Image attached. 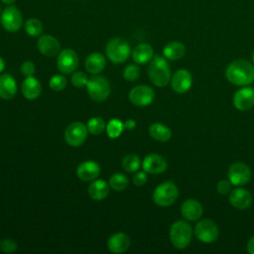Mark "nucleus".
Instances as JSON below:
<instances>
[{"label":"nucleus","mask_w":254,"mask_h":254,"mask_svg":"<svg viewBox=\"0 0 254 254\" xmlns=\"http://www.w3.org/2000/svg\"><path fill=\"white\" fill-rule=\"evenodd\" d=\"M109 192V186L103 180H96L88 187V194L93 200L104 199Z\"/></svg>","instance_id":"obj_26"},{"label":"nucleus","mask_w":254,"mask_h":254,"mask_svg":"<svg viewBox=\"0 0 254 254\" xmlns=\"http://www.w3.org/2000/svg\"><path fill=\"white\" fill-rule=\"evenodd\" d=\"M148 181V176H147V173L144 171V172H137L135 173V175L133 176L132 178V182L135 186L137 187H142L144 186Z\"/></svg>","instance_id":"obj_38"},{"label":"nucleus","mask_w":254,"mask_h":254,"mask_svg":"<svg viewBox=\"0 0 254 254\" xmlns=\"http://www.w3.org/2000/svg\"><path fill=\"white\" fill-rule=\"evenodd\" d=\"M37 47L39 52L46 57H54L60 53V42L51 35H42L38 42Z\"/></svg>","instance_id":"obj_18"},{"label":"nucleus","mask_w":254,"mask_h":254,"mask_svg":"<svg viewBox=\"0 0 254 254\" xmlns=\"http://www.w3.org/2000/svg\"><path fill=\"white\" fill-rule=\"evenodd\" d=\"M87 133V127L82 122H72L65 128L64 140L67 145L71 147H78L84 143Z\"/></svg>","instance_id":"obj_9"},{"label":"nucleus","mask_w":254,"mask_h":254,"mask_svg":"<svg viewBox=\"0 0 254 254\" xmlns=\"http://www.w3.org/2000/svg\"><path fill=\"white\" fill-rule=\"evenodd\" d=\"M4 4H7V5H11V4H13L16 0H1Z\"/></svg>","instance_id":"obj_43"},{"label":"nucleus","mask_w":254,"mask_h":254,"mask_svg":"<svg viewBox=\"0 0 254 254\" xmlns=\"http://www.w3.org/2000/svg\"><path fill=\"white\" fill-rule=\"evenodd\" d=\"M106 64V60L102 54L92 53L85 59V69L91 74H98L101 72Z\"/></svg>","instance_id":"obj_23"},{"label":"nucleus","mask_w":254,"mask_h":254,"mask_svg":"<svg viewBox=\"0 0 254 254\" xmlns=\"http://www.w3.org/2000/svg\"><path fill=\"white\" fill-rule=\"evenodd\" d=\"M124 128V123L122 121H120L117 118H112L111 120H109V122L107 123L106 126V133L107 136L111 139H115L118 138L121 133L123 132Z\"/></svg>","instance_id":"obj_30"},{"label":"nucleus","mask_w":254,"mask_h":254,"mask_svg":"<svg viewBox=\"0 0 254 254\" xmlns=\"http://www.w3.org/2000/svg\"><path fill=\"white\" fill-rule=\"evenodd\" d=\"M252 62H253V64H254V51H253V54H252Z\"/></svg>","instance_id":"obj_44"},{"label":"nucleus","mask_w":254,"mask_h":254,"mask_svg":"<svg viewBox=\"0 0 254 254\" xmlns=\"http://www.w3.org/2000/svg\"><path fill=\"white\" fill-rule=\"evenodd\" d=\"M252 172L248 165L242 162H236L230 165L227 172V177L233 186L241 187L249 183Z\"/></svg>","instance_id":"obj_8"},{"label":"nucleus","mask_w":254,"mask_h":254,"mask_svg":"<svg viewBox=\"0 0 254 254\" xmlns=\"http://www.w3.org/2000/svg\"><path fill=\"white\" fill-rule=\"evenodd\" d=\"M57 65L64 74L72 73L78 65V58L76 53L71 49H64L59 53Z\"/></svg>","instance_id":"obj_12"},{"label":"nucleus","mask_w":254,"mask_h":254,"mask_svg":"<svg viewBox=\"0 0 254 254\" xmlns=\"http://www.w3.org/2000/svg\"><path fill=\"white\" fill-rule=\"evenodd\" d=\"M140 165V158L134 154H128L122 160V167L128 173H134L138 171Z\"/></svg>","instance_id":"obj_31"},{"label":"nucleus","mask_w":254,"mask_h":254,"mask_svg":"<svg viewBox=\"0 0 254 254\" xmlns=\"http://www.w3.org/2000/svg\"><path fill=\"white\" fill-rule=\"evenodd\" d=\"M0 22L6 31L15 33L19 31L22 26V14L15 6H8L1 12Z\"/></svg>","instance_id":"obj_10"},{"label":"nucleus","mask_w":254,"mask_h":254,"mask_svg":"<svg viewBox=\"0 0 254 254\" xmlns=\"http://www.w3.org/2000/svg\"><path fill=\"white\" fill-rule=\"evenodd\" d=\"M5 69V61L0 57V72H2Z\"/></svg>","instance_id":"obj_42"},{"label":"nucleus","mask_w":254,"mask_h":254,"mask_svg":"<svg viewBox=\"0 0 254 254\" xmlns=\"http://www.w3.org/2000/svg\"><path fill=\"white\" fill-rule=\"evenodd\" d=\"M0 12H1V6H0Z\"/></svg>","instance_id":"obj_45"},{"label":"nucleus","mask_w":254,"mask_h":254,"mask_svg":"<svg viewBox=\"0 0 254 254\" xmlns=\"http://www.w3.org/2000/svg\"><path fill=\"white\" fill-rule=\"evenodd\" d=\"M148 75L153 84L165 87L171 81V68L165 57L155 55L148 66Z\"/></svg>","instance_id":"obj_2"},{"label":"nucleus","mask_w":254,"mask_h":254,"mask_svg":"<svg viewBox=\"0 0 254 254\" xmlns=\"http://www.w3.org/2000/svg\"><path fill=\"white\" fill-rule=\"evenodd\" d=\"M154 57L153 48L146 43L137 45L132 51V58L136 64H145L149 63Z\"/></svg>","instance_id":"obj_24"},{"label":"nucleus","mask_w":254,"mask_h":254,"mask_svg":"<svg viewBox=\"0 0 254 254\" xmlns=\"http://www.w3.org/2000/svg\"><path fill=\"white\" fill-rule=\"evenodd\" d=\"M140 76V68L136 64H129L124 68L123 77L127 81H135Z\"/></svg>","instance_id":"obj_34"},{"label":"nucleus","mask_w":254,"mask_h":254,"mask_svg":"<svg viewBox=\"0 0 254 254\" xmlns=\"http://www.w3.org/2000/svg\"><path fill=\"white\" fill-rule=\"evenodd\" d=\"M130 246V239L127 234L117 232L111 235L107 241V247L110 252L119 254L128 250Z\"/></svg>","instance_id":"obj_20"},{"label":"nucleus","mask_w":254,"mask_h":254,"mask_svg":"<svg viewBox=\"0 0 254 254\" xmlns=\"http://www.w3.org/2000/svg\"><path fill=\"white\" fill-rule=\"evenodd\" d=\"M179 196V190L175 183L169 181L160 184L153 192L154 202L162 207L172 205Z\"/></svg>","instance_id":"obj_5"},{"label":"nucleus","mask_w":254,"mask_h":254,"mask_svg":"<svg viewBox=\"0 0 254 254\" xmlns=\"http://www.w3.org/2000/svg\"><path fill=\"white\" fill-rule=\"evenodd\" d=\"M231 186L232 184L230 183L229 180H220L216 185V190L218 193L224 195L229 193L232 190Z\"/></svg>","instance_id":"obj_37"},{"label":"nucleus","mask_w":254,"mask_h":254,"mask_svg":"<svg viewBox=\"0 0 254 254\" xmlns=\"http://www.w3.org/2000/svg\"><path fill=\"white\" fill-rule=\"evenodd\" d=\"M100 174V166L94 161H85L76 169V176L83 182H89L95 180Z\"/></svg>","instance_id":"obj_19"},{"label":"nucleus","mask_w":254,"mask_h":254,"mask_svg":"<svg viewBox=\"0 0 254 254\" xmlns=\"http://www.w3.org/2000/svg\"><path fill=\"white\" fill-rule=\"evenodd\" d=\"M155 98V91L149 85L141 84L133 87L129 92V100L137 106H148Z\"/></svg>","instance_id":"obj_11"},{"label":"nucleus","mask_w":254,"mask_h":254,"mask_svg":"<svg viewBox=\"0 0 254 254\" xmlns=\"http://www.w3.org/2000/svg\"><path fill=\"white\" fill-rule=\"evenodd\" d=\"M149 135L159 142H167L172 137V130L162 123H154L149 127Z\"/></svg>","instance_id":"obj_27"},{"label":"nucleus","mask_w":254,"mask_h":254,"mask_svg":"<svg viewBox=\"0 0 254 254\" xmlns=\"http://www.w3.org/2000/svg\"><path fill=\"white\" fill-rule=\"evenodd\" d=\"M193 231L196 238L203 243H212L219 235V229L216 223L209 218L199 220L195 224Z\"/></svg>","instance_id":"obj_7"},{"label":"nucleus","mask_w":254,"mask_h":254,"mask_svg":"<svg viewBox=\"0 0 254 254\" xmlns=\"http://www.w3.org/2000/svg\"><path fill=\"white\" fill-rule=\"evenodd\" d=\"M17 92V83L15 78L9 73L0 75V98L11 99Z\"/></svg>","instance_id":"obj_21"},{"label":"nucleus","mask_w":254,"mask_h":254,"mask_svg":"<svg viewBox=\"0 0 254 254\" xmlns=\"http://www.w3.org/2000/svg\"><path fill=\"white\" fill-rule=\"evenodd\" d=\"M225 76L234 85H249L254 81V64L246 60H235L226 67Z\"/></svg>","instance_id":"obj_1"},{"label":"nucleus","mask_w":254,"mask_h":254,"mask_svg":"<svg viewBox=\"0 0 254 254\" xmlns=\"http://www.w3.org/2000/svg\"><path fill=\"white\" fill-rule=\"evenodd\" d=\"M246 249H247V252L249 254H254V235L248 240L247 245H246Z\"/></svg>","instance_id":"obj_41"},{"label":"nucleus","mask_w":254,"mask_h":254,"mask_svg":"<svg viewBox=\"0 0 254 254\" xmlns=\"http://www.w3.org/2000/svg\"><path fill=\"white\" fill-rule=\"evenodd\" d=\"M18 248V245L17 243L10 239V238H6L4 239L2 242H1V246H0V249L4 252V253H13L17 250Z\"/></svg>","instance_id":"obj_36"},{"label":"nucleus","mask_w":254,"mask_h":254,"mask_svg":"<svg viewBox=\"0 0 254 254\" xmlns=\"http://www.w3.org/2000/svg\"><path fill=\"white\" fill-rule=\"evenodd\" d=\"M233 105L240 111H246L254 106V88L245 86L238 90L233 95Z\"/></svg>","instance_id":"obj_14"},{"label":"nucleus","mask_w":254,"mask_h":254,"mask_svg":"<svg viewBox=\"0 0 254 254\" xmlns=\"http://www.w3.org/2000/svg\"><path fill=\"white\" fill-rule=\"evenodd\" d=\"M105 53L108 60L113 64H122L129 59L131 48L125 40L121 38H113L107 43Z\"/></svg>","instance_id":"obj_4"},{"label":"nucleus","mask_w":254,"mask_h":254,"mask_svg":"<svg viewBox=\"0 0 254 254\" xmlns=\"http://www.w3.org/2000/svg\"><path fill=\"white\" fill-rule=\"evenodd\" d=\"M229 202L237 209H247L252 204V194L243 188H236L229 192Z\"/></svg>","instance_id":"obj_16"},{"label":"nucleus","mask_w":254,"mask_h":254,"mask_svg":"<svg viewBox=\"0 0 254 254\" xmlns=\"http://www.w3.org/2000/svg\"><path fill=\"white\" fill-rule=\"evenodd\" d=\"M186 46L178 41L168 43L163 49L164 57L171 61H177L182 59L186 55Z\"/></svg>","instance_id":"obj_25"},{"label":"nucleus","mask_w":254,"mask_h":254,"mask_svg":"<svg viewBox=\"0 0 254 254\" xmlns=\"http://www.w3.org/2000/svg\"><path fill=\"white\" fill-rule=\"evenodd\" d=\"M86 127L88 132L92 135H99L106 128V124L101 117H92L88 120Z\"/></svg>","instance_id":"obj_32"},{"label":"nucleus","mask_w":254,"mask_h":254,"mask_svg":"<svg viewBox=\"0 0 254 254\" xmlns=\"http://www.w3.org/2000/svg\"><path fill=\"white\" fill-rule=\"evenodd\" d=\"M108 184L114 190L121 191V190H124L128 187L129 180L125 175H123L121 173H116L110 177Z\"/></svg>","instance_id":"obj_28"},{"label":"nucleus","mask_w":254,"mask_h":254,"mask_svg":"<svg viewBox=\"0 0 254 254\" xmlns=\"http://www.w3.org/2000/svg\"><path fill=\"white\" fill-rule=\"evenodd\" d=\"M86 88L89 97L96 102L104 101L110 93L109 81L102 75H93L88 78Z\"/></svg>","instance_id":"obj_6"},{"label":"nucleus","mask_w":254,"mask_h":254,"mask_svg":"<svg viewBox=\"0 0 254 254\" xmlns=\"http://www.w3.org/2000/svg\"><path fill=\"white\" fill-rule=\"evenodd\" d=\"M50 87L55 91H61L66 86V78L62 74H55L50 78Z\"/></svg>","instance_id":"obj_33"},{"label":"nucleus","mask_w":254,"mask_h":254,"mask_svg":"<svg viewBox=\"0 0 254 254\" xmlns=\"http://www.w3.org/2000/svg\"><path fill=\"white\" fill-rule=\"evenodd\" d=\"M70 81H71V84L75 87H83L84 85L87 84V81H88V78L86 76V74L82 71H75L72 73L71 75V78H70Z\"/></svg>","instance_id":"obj_35"},{"label":"nucleus","mask_w":254,"mask_h":254,"mask_svg":"<svg viewBox=\"0 0 254 254\" xmlns=\"http://www.w3.org/2000/svg\"><path fill=\"white\" fill-rule=\"evenodd\" d=\"M21 71L26 76H32L35 72V64L31 61H25L21 64Z\"/></svg>","instance_id":"obj_39"},{"label":"nucleus","mask_w":254,"mask_h":254,"mask_svg":"<svg viewBox=\"0 0 254 254\" xmlns=\"http://www.w3.org/2000/svg\"><path fill=\"white\" fill-rule=\"evenodd\" d=\"M42 86L40 81L33 76H26L22 83V93L25 98L34 100L41 95Z\"/></svg>","instance_id":"obj_22"},{"label":"nucleus","mask_w":254,"mask_h":254,"mask_svg":"<svg viewBox=\"0 0 254 254\" xmlns=\"http://www.w3.org/2000/svg\"><path fill=\"white\" fill-rule=\"evenodd\" d=\"M0 246H1V242H0Z\"/></svg>","instance_id":"obj_46"},{"label":"nucleus","mask_w":254,"mask_h":254,"mask_svg":"<svg viewBox=\"0 0 254 254\" xmlns=\"http://www.w3.org/2000/svg\"><path fill=\"white\" fill-rule=\"evenodd\" d=\"M142 167L146 173L157 175L164 173L167 170L168 162L163 156L152 153L144 158Z\"/></svg>","instance_id":"obj_15"},{"label":"nucleus","mask_w":254,"mask_h":254,"mask_svg":"<svg viewBox=\"0 0 254 254\" xmlns=\"http://www.w3.org/2000/svg\"><path fill=\"white\" fill-rule=\"evenodd\" d=\"M170 241L177 249L187 248L192 237L191 225L186 220H178L174 222L169 231Z\"/></svg>","instance_id":"obj_3"},{"label":"nucleus","mask_w":254,"mask_h":254,"mask_svg":"<svg viewBox=\"0 0 254 254\" xmlns=\"http://www.w3.org/2000/svg\"><path fill=\"white\" fill-rule=\"evenodd\" d=\"M25 31L31 37L41 36L44 30V26L39 19L30 18L25 22Z\"/></svg>","instance_id":"obj_29"},{"label":"nucleus","mask_w":254,"mask_h":254,"mask_svg":"<svg viewBox=\"0 0 254 254\" xmlns=\"http://www.w3.org/2000/svg\"><path fill=\"white\" fill-rule=\"evenodd\" d=\"M192 85V75L186 68L178 69L171 77V86L177 93H185L190 89Z\"/></svg>","instance_id":"obj_13"},{"label":"nucleus","mask_w":254,"mask_h":254,"mask_svg":"<svg viewBox=\"0 0 254 254\" xmlns=\"http://www.w3.org/2000/svg\"><path fill=\"white\" fill-rule=\"evenodd\" d=\"M203 212L201 203L194 198L186 199L181 205V214L188 221H196Z\"/></svg>","instance_id":"obj_17"},{"label":"nucleus","mask_w":254,"mask_h":254,"mask_svg":"<svg viewBox=\"0 0 254 254\" xmlns=\"http://www.w3.org/2000/svg\"><path fill=\"white\" fill-rule=\"evenodd\" d=\"M136 127V121L133 119H128L124 122V128L127 130H133Z\"/></svg>","instance_id":"obj_40"}]
</instances>
